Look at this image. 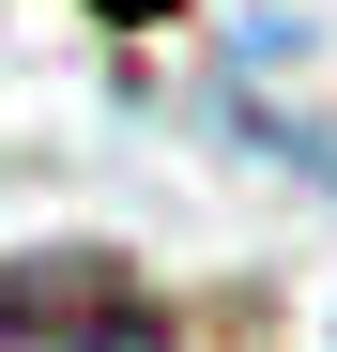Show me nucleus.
<instances>
[{
    "mask_svg": "<svg viewBox=\"0 0 337 352\" xmlns=\"http://www.w3.org/2000/svg\"><path fill=\"white\" fill-rule=\"evenodd\" d=\"M138 16H153V0H138Z\"/></svg>",
    "mask_w": 337,
    "mask_h": 352,
    "instance_id": "2",
    "label": "nucleus"
},
{
    "mask_svg": "<svg viewBox=\"0 0 337 352\" xmlns=\"http://www.w3.org/2000/svg\"><path fill=\"white\" fill-rule=\"evenodd\" d=\"M0 352H168V307L138 261H0Z\"/></svg>",
    "mask_w": 337,
    "mask_h": 352,
    "instance_id": "1",
    "label": "nucleus"
}]
</instances>
